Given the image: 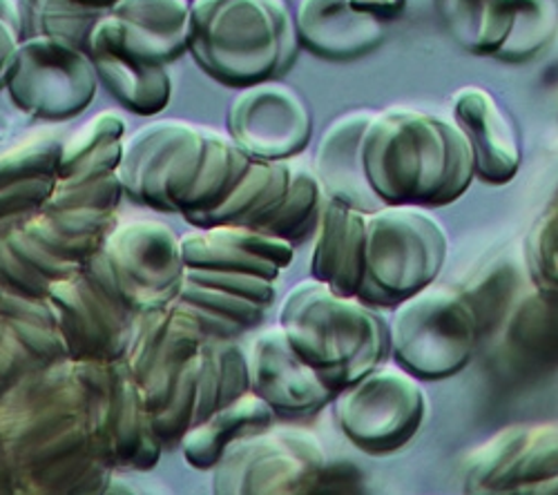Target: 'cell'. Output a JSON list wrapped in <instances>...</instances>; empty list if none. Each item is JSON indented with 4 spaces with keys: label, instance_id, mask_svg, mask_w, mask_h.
<instances>
[{
    "label": "cell",
    "instance_id": "cell-1",
    "mask_svg": "<svg viewBox=\"0 0 558 495\" xmlns=\"http://www.w3.org/2000/svg\"><path fill=\"white\" fill-rule=\"evenodd\" d=\"M0 458L12 493L92 495L110 467L92 420V395L76 359L48 364L0 395Z\"/></svg>",
    "mask_w": 558,
    "mask_h": 495
},
{
    "label": "cell",
    "instance_id": "cell-2",
    "mask_svg": "<svg viewBox=\"0 0 558 495\" xmlns=\"http://www.w3.org/2000/svg\"><path fill=\"white\" fill-rule=\"evenodd\" d=\"M362 165L385 206H447L468 193L476 176L472 146L458 123L407 108L371 114Z\"/></svg>",
    "mask_w": 558,
    "mask_h": 495
},
{
    "label": "cell",
    "instance_id": "cell-3",
    "mask_svg": "<svg viewBox=\"0 0 558 495\" xmlns=\"http://www.w3.org/2000/svg\"><path fill=\"white\" fill-rule=\"evenodd\" d=\"M300 48L287 0H191L189 54L221 85L284 76Z\"/></svg>",
    "mask_w": 558,
    "mask_h": 495
},
{
    "label": "cell",
    "instance_id": "cell-4",
    "mask_svg": "<svg viewBox=\"0 0 558 495\" xmlns=\"http://www.w3.org/2000/svg\"><path fill=\"white\" fill-rule=\"evenodd\" d=\"M277 322L333 393L380 367L391 350L389 322L376 306L340 295L315 277L284 295Z\"/></svg>",
    "mask_w": 558,
    "mask_h": 495
},
{
    "label": "cell",
    "instance_id": "cell-5",
    "mask_svg": "<svg viewBox=\"0 0 558 495\" xmlns=\"http://www.w3.org/2000/svg\"><path fill=\"white\" fill-rule=\"evenodd\" d=\"M447 259V233L421 206H383L366 212L364 280L357 297L393 308L432 286Z\"/></svg>",
    "mask_w": 558,
    "mask_h": 495
},
{
    "label": "cell",
    "instance_id": "cell-6",
    "mask_svg": "<svg viewBox=\"0 0 558 495\" xmlns=\"http://www.w3.org/2000/svg\"><path fill=\"white\" fill-rule=\"evenodd\" d=\"M85 273L134 312L163 308L183 286L181 235L159 219L117 221Z\"/></svg>",
    "mask_w": 558,
    "mask_h": 495
},
{
    "label": "cell",
    "instance_id": "cell-7",
    "mask_svg": "<svg viewBox=\"0 0 558 495\" xmlns=\"http://www.w3.org/2000/svg\"><path fill=\"white\" fill-rule=\"evenodd\" d=\"M389 333L396 364L417 380L460 373L483 337L468 295L447 286H427L393 306Z\"/></svg>",
    "mask_w": 558,
    "mask_h": 495
},
{
    "label": "cell",
    "instance_id": "cell-8",
    "mask_svg": "<svg viewBox=\"0 0 558 495\" xmlns=\"http://www.w3.org/2000/svg\"><path fill=\"white\" fill-rule=\"evenodd\" d=\"M329 458L322 442L302 429H277L232 442L213 467V493L295 495L319 493Z\"/></svg>",
    "mask_w": 558,
    "mask_h": 495
},
{
    "label": "cell",
    "instance_id": "cell-9",
    "mask_svg": "<svg viewBox=\"0 0 558 495\" xmlns=\"http://www.w3.org/2000/svg\"><path fill=\"white\" fill-rule=\"evenodd\" d=\"M331 404L340 431L368 456L400 451L421 431L427 416L421 380L400 364L371 369L340 388Z\"/></svg>",
    "mask_w": 558,
    "mask_h": 495
},
{
    "label": "cell",
    "instance_id": "cell-10",
    "mask_svg": "<svg viewBox=\"0 0 558 495\" xmlns=\"http://www.w3.org/2000/svg\"><path fill=\"white\" fill-rule=\"evenodd\" d=\"M99 76L83 45L61 36H27L16 52L5 89L14 106L36 119L78 116L97 97Z\"/></svg>",
    "mask_w": 558,
    "mask_h": 495
},
{
    "label": "cell",
    "instance_id": "cell-11",
    "mask_svg": "<svg viewBox=\"0 0 558 495\" xmlns=\"http://www.w3.org/2000/svg\"><path fill=\"white\" fill-rule=\"evenodd\" d=\"M206 152V127L166 119L125 141L119 178L125 197L161 212H181Z\"/></svg>",
    "mask_w": 558,
    "mask_h": 495
},
{
    "label": "cell",
    "instance_id": "cell-12",
    "mask_svg": "<svg viewBox=\"0 0 558 495\" xmlns=\"http://www.w3.org/2000/svg\"><path fill=\"white\" fill-rule=\"evenodd\" d=\"M92 395V420L110 467L117 471H150L163 444L157 435L146 393L128 367L117 362H78Z\"/></svg>",
    "mask_w": 558,
    "mask_h": 495
},
{
    "label": "cell",
    "instance_id": "cell-13",
    "mask_svg": "<svg viewBox=\"0 0 558 495\" xmlns=\"http://www.w3.org/2000/svg\"><path fill=\"white\" fill-rule=\"evenodd\" d=\"M451 36L476 57L521 63L558 29L556 0H442Z\"/></svg>",
    "mask_w": 558,
    "mask_h": 495
},
{
    "label": "cell",
    "instance_id": "cell-14",
    "mask_svg": "<svg viewBox=\"0 0 558 495\" xmlns=\"http://www.w3.org/2000/svg\"><path fill=\"white\" fill-rule=\"evenodd\" d=\"M244 393H248L246 348L238 339H206L179 373L163 407L153 413L163 448L177 446L193 426Z\"/></svg>",
    "mask_w": 558,
    "mask_h": 495
},
{
    "label": "cell",
    "instance_id": "cell-15",
    "mask_svg": "<svg viewBox=\"0 0 558 495\" xmlns=\"http://www.w3.org/2000/svg\"><path fill=\"white\" fill-rule=\"evenodd\" d=\"M228 137L259 161H289L311 141L313 116L306 101L279 78L238 89L228 114Z\"/></svg>",
    "mask_w": 558,
    "mask_h": 495
},
{
    "label": "cell",
    "instance_id": "cell-16",
    "mask_svg": "<svg viewBox=\"0 0 558 495\" xmlns=\"http://www.w3.org/2000/svg\"><path fill=\"white\" fill-rule=\"evenodd\" d=\"M48 297L54 304L70 359L117 362L125 357L136 312L114 299L85 270L52 282Z\"/></svg>",
    "mask_w": 558,
    "mask_h": 495
},
{
    "label": "cell",
    "instance_id": "cell-17",
    "mask_svg": "<svg viewBox=\"0 0 558 495\" xmlns=\"http://www.w3.org/2000/svg\"><path fill=\"white\" fill-rule=\"evenodd\" d=\"M206 339L210 337L174 301L136 312L123 359L134 380L142 384L153 413L163 407L179 373Z\"/></svg>",
    "mask_w": 558,
    "mask_h": 495
},
{
    "label": "cell",
    "instance_id": "cell-18",
    "mask_svg": "<svg viewBox=\"0 0 558 495\" xmlns=\"http://www.w3.org/2000/svg\"><path fill=\"white\" fill-rule=\"evenodd\" d=\"M248 391L282 418L313 416L333 399L331 386L293 348L282 324L262 329L246 348Z\"/></svg>",
    "mask_w": 558,
    "mask_h": 495
},
{
    "label": "cell",
    "instance_id": "cell-19",
    "mask_svg": "<svg viewBox=\"0 0 558 495\" xmlns=\"http://www.w3.org/2000/svg\"><path fill=\"white\" fill-rule=\"evenodd\" d=\"M558 478V429H502L472 456L468 484L472 491L536 493Z\"/></svg>",
    "mask_w": 558,
    "mask_h": 495
},
{
    "label": "cell",
    "instance_id": "cell-20",
    "mask_svg": "<svg viewBox=\"0 0 558 495\" xmlns=\"http://www.w3.org/2000/svg\"><path fill=\"white\" fill-rule=\"evenodd\" d=\"M85 52L95 63L99 81L123 108L153 116L170 103L172 78L168 65L130 50L110 12L92 25L85 38Z\"/></svg>",
    "mask_w": 558,
    "mask_h": 495
},
{
    "label": "cell",
    "instance_id": "cell-21",
    "mask_svg": "<svg viewBox=\"0 0 558 495\" xmlns=\"http://www.w3.org/2000/svg\"><path fill=\"white\" fill-rule=\"evenodd\" d=\"M181 252L185 265L253 273L279 280L282 270L295 257V244L238 223L197 228L181 235Z\"/></svg>",
    "mask_w": 558,
    "mask_h": 495
},
{
    "label": "cell",
    "instance_id": "cell-22",
    "mask_svg": "<svg viewBox=\"0 0 558 495\" xmlns=\"http://www.w3.org/2000/svg\"><path fill=\"white\" fill-rule=\"evenodd\" d=\"M453 121L474 152L476 176L502 186L517 176L523 159L517 121L483 87H462L453 97Z\"/></svg>",
    "mask_w": 558,
    "mask_h": 495
},
{
    "label": "cell",
    "instance_id": "cell-23",
    "mask_svg": "<svg viewBox=\"0 0 558 495\" xmlns=\"http://www.w3.org/2000/svg\"><path fill=\"white\" fill-rule=\"evenodd\" d=\"M383 21L357 12L351 0H300V45L319 59L351 61L374 52L385 38Z\"/></svg>",
    "mask_w": 558,
    "mask_h": 495
},
{
    "label": "cell",
    "instance_id": "cell-24",
    "mask_svg": "<svg viewBox=\"0 0 558 495\" xmlns=\"http://www.w3.org/2000/svg\"><path fill=\"white\" fill-rule=\"evenodd\" d=\"M371 114L374 110H355L333 121L324 132L313 163L327 199L362 212H374L385 206L368 186L362 165V134Z\"/></svg>",
    "mask_w": 558,
    "mask_h": 495
},
{
    "label": "cell",
    "instance_id": "cell-25",
    "mask_svg": "<svg viewBox=\"0 0 558 495\" xmlns=\"http://www.w3.org/2000/svg\"><path fill=\"white\" fill-rule=\"evenodd\" d=\"M366 212L327 199L317 223L311 277L340 295H357L364 280Z\"/></svg>",
    "mask_w": 558,
    "mask_h": 495
},
{
    "label": "cell",
    "instance_id": "cell-26",
    "mask_svg": "<svg viewBox=\"0 0 558 495\" xmlns=\"http://www.w3.org/2000/svg\"><path fill=\"white\" fill-rule=\"evenodd\" d=\"M108 12L136 54L168 65L189 52L191 0H117Z\"/></svg>",
    "mask_w": 558,
    "mask_h": 495
},
{
    "label": "cell",
    "instance_id": "cell-27",
    "mask_svg": "<svg viewBox=\"0 0 558 495\" xmlns=\"http://www.w3.org/2000/svg\"><path fill=\"white\" fill-rule=\"evenodd\" d=\"M277 413L253 391L223 404L204 422L193 426L179 442L185 462L199 471H213L226 448L246 435L275 426Z\"/></svg>",
    "mask_w": 558,
    "mask_h": 495
},
{
    "label": "cell",
    "instance_id": "cell-28",
    "mask_svg": "<svg viewBox=\"0 0 558 495\" xmlns=\"http://www.w3.org/2000/svg\"><path fill=\"white\" fill-rule=\"evenodd\" d=\"M117 221V212L43 208L23 219L21 228L59 259L85 270V263L99 252Z\"/></svg>",
    "mask_w": 558,
    "mask_h": 495
},
{
    "label": "cell",
    "instance_id": "cell-29",
    "mask_svg": "<svg viewBox=\"0 0 558 495\" xmlns=\"http://www.w3.org/2000/svg\"><path fill=\"white\" fill-rule=\"evenodd\" d=\"M505 350L517 367H558V290L534 288L505 320Z\"/></svg>",
    "mask_w": 558,
    "mask_h": 495
},
{
    "label": "cell",
    "instance_id": "cell-30",
    "mask_svg": "<svg viewBox=\"0 0 558 495\" xmlns=\"http://www.w3.org/2000/svg\"><path fill=\"white\" fill-rule=\"evenodd\" d=\"M293 163L289 161H259L253 159L251 168L242 176L238 188L230 197L219 203L213 212L202 216L195 228L221 226V223H238V226L264 228L272 219L277 208L282 206L289 184H291Z\"/></svg>",
    "mask_w": 558,
    "mask_h": 495
},
{
    "label": "cell",
    "instance_id": "cell-31",
    "mask_svg": "<svg viewBox=\"0 0 558 495\" xmlns=\"http://www.w3.org/2000/svg\"><path fill=\"white\" fill-rule=\"evenodd\" d=\"M253 157H248L228 134L206 127V152L199 165L195 182L183 199L181 216L197 226V221L223 203L230 193L238 188L242 176L251 168Z\"/></svg>",
    "mask_w": 558,
    "mask_h": 495
},
{
    "label": "cell",
    "instance_id": "cell-32",
    "mask_svg": "<svg viewBox=\"0 0 558 495\" xmlns=\"http://www.w3.org/2000/svg\"><path fill=\"white\" fill-rule=\"evenodd\" d=\"M125 121L114 112L89 119L70 141L63 144L57 184H83L89 178L114 174L125 150Z\"/></svg>",
    "mask_w": 558,
    "mask_h": 495
},
{
    "label": "cell",
    "instance_id": "cell-33",
    "mask_svg": "<svg viewBox=\"0 0 558 495\" xmlns=\"http://www.w3.org/2000/svg\"><path fill=\"white\" fill-rule=\"evenodd\" d=\"M174 304L197 322L210 339H240L246 331L262 324L268 306L248 297L183 277Z\"/></svg>",
    "mask_w": 558,
    "mask_h": 495
},
{
    "label": "cell",
    "instance_id": "cell-34",
    "mask_svg": "<svg viewBox=\"0 0 558 495\" xmlns=\"http://www.w3.org/2000/svg\"><path fill=\"white\" fill-rule=\"evenodd\" d=\"M0 320L8 322L40 364L48 367L70 359L50 297H32L0 288Z\"/></svg>",
    "mask_w": 558,
    "mask_h": 495
},
{
    "label": "cell",
    "instance_id": "cell-35",
    "mask_svg": "<svg viewBox=\"0 0 558 495\" xmlns=\"http://www.w3.org/2000/svg\"><path fill=\"white\" fill-rule=\"evenodd\" d=\"M324 203H327V195H324L315 170L293 163L287 197L262 231L298 244L317 228Z\"/></svg>",
    "mask_w": 558,
    "mask_h": 495
},
{
    "label": "cell",
    "instance_id": "cell-36",
    "mask_svg": "<svg viewBox=\"0 0 558 495\" xmlns=\"http://www.w3.org/2000/svg\"><path fill=\"white\" fill-rule=\"evenodd\" d=\"M23 36H61L85 48V38L106 10H95L76 0H16Z\"/></svg>",
    "mask_w": 558,
    "mask_h": 495
},
{
    "label": "cell",
    "instance_id": "cell-37",
    "mask_svg": "<svg viewBox=\"0 0 558 495\" xmlns=\"http://www.w3.org/2000/svg\"><path fill=\"white\" fill-rule=\"evenodd\" d=\"M63 141L54 137H34L0 154V186L29 182V178L59 176Z\"/></svg>",
    "mask_w": 558,
    "mask_h": 495
},
{
    "label": "cell",
    "instance_id": "cell-38",
    "mask_svg": "<svg viewBox=\"0 0 558 495\" xmlns=\"http://www.w3.org/2000/svg\"><path fill=\"white\" fill-rule=\"evenodd\" d=\"M519 284L521 280L517 270L505 265V268H496L494 273H489L472 290H464L478 318L483 337L489 335L494 329H498L502 320H507L509 306L514 301Z\"/></svg>",
    "mask_w": 558,
    "mask_h": 495
},
{
    "label": "cell",
    "instance_id": "cell-39",
    "mask_svg": "<svg viewBox=\"0 0 558 495\" xmlns=\"http://www.w3.org/2000/svg\"><path fill=\"white\" fill-rule=\"evenodd\" d=\"M123 195L125 190L119 178V172H114L101 178H89V182H83V184H57L45 208L117 212Z\"/></svg>",
    "mask_w": 558,
    "mask_h": 495
},
{
    "label": "cell",
    "instance_id": "cell-40",
    "mask_svg": "<svg viewBox=\"0 0 558 495\" xmlns=\"http://www.w3.org/2000/svg\"><path fill=\"white\" fill-rule=\"evenodd\" d=\"M527 268L534 286L558 290V206L536 223L527 239Z\"/></svg>",
    "mask_w": 558,
    "mask_h": 495
},
{
    "label": "cell",
    "instance_id": "cell-41",
    "mask_svg": "<svg viewBox=\"0 0 558 495\" xmlns=\"http://www.w3.org/2000/svg\"><path fill=\"white\" fill-rule=\"evenodd\" d=\"M52 282L10 244L8 233L0 235V288L14 293L32 295V297H48Z\"/></svg>",
    "mask_w": 558,
    "mask_h": 495
},
{
    "label": "cell",
    "instance_id": "cell-42",
    "mask_svg": "<svg viewBox=\"0 0 558 495\" xmlns=\"http://www.w3.org/2000/svg\"><path fill=\"white\" fill-rule=\"evenodd\" d=\"M40 367L45 364H40L29 352L8 322L0 320V395L8 393L14 384Z\"/></svg>",
    "mask_w": 558,
    "mask_h": 495
},
{
    "label": "cell",
    "instance_id": "cell-43",
    "mask_svg": "<svg viewBox=\"0 0 558 495\" xmlns=\"http://www.w3.org/2000/svg\"><path fill=\"white\" fill-rule=\"evenodd\" d=\"M23 38L19 3L16 0H0V89H5Z\"/></svg>",
    "mask_w": 558,
    "mask_h": 495
},
{
    "label": "cell",
    "instance_id": "cell-44",
    "mask_svg": "<svg viewBox=\"0 0 558 495\" xmlns=\"http://www.w3.org/2000/svg\"><path fill=\"white\" fill-rule=\"evenodd\" d=\"M351 5L362 14L389 23L404 12L407 0H351Z\"/></svg>",
    "mask_w": 558,
    "mask_h": 495
},
{
    "label": "cell",
    "instance_id": "cell-45",
    "mask_svg": "<svg viewBox=\"0 0 558 495\" xmlns=\"http://www.w3.org/2000/svg\"><path fill=\"white\" fill-rule=\"evenodd\" d=\"M76 3H81V5H87V8H95V10H110L117 0H76Z\"/></svg>",
    "mask_w": 558,
    "mask_h": 495
},
{
    "label": "cell",
    "instance_id": "cell-46",
    "mask_svg": "<svg viewBox=\"0 0 558 495\" xmlns=\"http://www.w3.org/2000/svg\"><path fill=\"white\" fill-rule=\"evenodd\" d=\"M0 493H12V482H10L8 469L3 465V458H0Z\"/></svg>",
    "mask_w": 558,
    "mask_h": 495
}]
</instances>
